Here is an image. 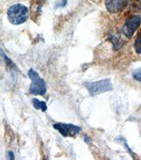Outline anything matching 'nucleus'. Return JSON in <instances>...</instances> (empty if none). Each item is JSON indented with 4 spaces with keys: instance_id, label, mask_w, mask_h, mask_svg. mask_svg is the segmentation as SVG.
<instances>
[{
    "instance_id": "obj_1",
    "label": "nucleus",
    "mask_w": 141,
    "mask_h": 160,
    "mask_svg": "<svg viewBox=\"0 0 141 160\" xmlns=\"http://www.w3.org/2000/svg\"><path fill=\"white\" fill-rule=\"evenodd\" d=\"M29 11L27 6L21 4L12 5L7 11V18L13 25H20L28 20Z\"/></svg>"
},
{
    "instance_id": "obj_2",
    "label": "nucleus",
    "mask_w": 141,
    "mask_h": 160,
    "mask_svg": "<svg viewBox=\"0 0 141 160\" xmlns=\"http://www.w3.org/2000/svg\"><path fill=\"white\" fill-rule=\"evenodd\" d=\"M84 85L91 96H96V95L110 92L113 90L112 83L109 78L99 80L95 82H86Z\"/></svg>"
},
{
    "instance_id": "obj_3",
    "label": "nucleus",
    "mask_w": 141,
    "mask_h": 160,
    "mask_svg": "<svg viewBox=\"0 0 141 160\" xmlns=\"http://www.w3.org/2000/svg\"><path fill=\"white\" fill-rule=\"evenodd\" d=\"M28 77L31 79V85L29 87V92L33 95H44L46 93V84L44 80L40 78V76L33 69L28 71Z\"/></svg>"
},
{
    "instance_id": "obj_4",
    "label": "nucleus",
    "mask_w": 141,
    "mask_h": 160,
    "mask_svg": "<svg viewBox=\"0 0 141 160\" xmlns=\"http://www.w3.org/2000/svg\"><path fill=\"white\" fill-rule=\"evenodd\" d=\"M53 128L65 137H74L81 131V128L79 126L70 123L56 122L54 123Z\"/></svg>"
},
{
    "instance_id": "obj_5",
    "label": "nucleus",
    "mask_w": 141,
    "mask_h": 160,
    "mask_svg": "<svg viewBox=\"0 0 141 160\" xmlns=\"http://www.w3.org/2000/svg\"><path fill=\"white\" fill-rule=\"evenodd\" d=\"M141 23V17L138 15H134L127 19L123 27L122 32L127 38H132L134 32L138 28Z\"/></svg>"
},
{
    "instance_id": "obj_6",
    "label": "nucleus",
    "mask_w": 141,
    "mask_h": 160,
    "mask_svg": "<svg viewBox=\"0 0 141 160\" xmlns=\"http://www.w3.org/2000/svg\"><path fill=\"white\" fill-rule=\"evenodd\" d=\"M129 1L130 0H106V9L110 13H118L126 7Z\"/></svg>"
},
{
    "instance_id": "obj_7",
    "label": "nucleus",
    "mask_w": 141,
    "mask_h": 160,
    "mask_svg": "<svg viewBox=\"0 0 141 160\" xmlns=\"http://www.w3.org/2000/svg\"><path fill=\"white\" fill-rule=\"evenodd\" d=\"M32 102H33L34 108L35 109H39L42 112H45L47 110V104L44 101H41L37 99H32Z\"/></svg>"
},
{
    "instance_id": "obj_8",
    "label": "nucleus",
    "mask_w": 141,
    "mask_h": 160,
    "mask_svg": "<svg viewBox=\"0 0 141 160\" xmlns=\"http://www.w3.org/2000/svg\"><path fill=\"white\" fill-rule=\"evenodd\" d=\"M134 49L138 54H141V30L137 36L134 42Z\"/></svg>"
},
{
    "instance_id": "obj_9",
    "label": "nucleus",
    "mask_w": 141,
    "mask_h": 160,
    "mask_svg": "<svg viewBox=\"0 0 141 160\" xmlns=\"http://www.w3.org/2000/svg\"><path fill=\"white\" fill-rule=\"evenodd\" d=\"M132 78L138 82H141V67L140 68H138L137 70L133 71L132 73Z\"/></svg>"
},
{
    "instance_id": "obj_10",
    "label": "nucleus",
    "mask_w": 141,
    "mask_h": 160,
    "mask_svg": "<svg viewBox=\"0 0 141 160\" xmlns=\"http://www.w3.org/2000/svg\"><path fill=\"white\" fill-rule=\"evenodd\" d=\"M118 140H119V142H121L122 143H123V144H124V146H125V148H126L127 150L129 151V153H130V154L132 155V157H133V158H134V155L132 154V150H131V149L129 148V146H128V143H127V142H126V140H125V139H124L123 137H118Z\"/></svg>"
},
{
    "instance_id": "obj_11",
    "label": "nucleus",
    "mask_w": 141,
    "mask_h": 160,
    "mask_svg": "<svg viewBox=\"0 0 141 160\" xmlns=\"http://www.w3.org/2000/svg\"><path fill=\"white\" fill-rule=\"evenodd\" d=\"M66 0H58L56 2V7H63L66 5Z\"/></svg>"
},
{
    "instance_id": "obj_12",
    "label": "nucleus",
    "mask_w": 141,
    "mask_h": 160,
    "mask_svg": "<svg viewBox=\"0 0 141 160\" xmlns=\"http://www.w3.org/2000/svg\"><path fill=\"white\" fill-rule=\"evenodd\" d=\"M8 158H9L10 159H14V155L12 151H9V152H8Z\"/></svg>"
},
{
    "instance_id": "obj_13",
    "label": "nucleus",
    "mask_w": 141,
    "mask_h": 160,
    "mask_svg": "<svg viewBox=\"0 0 141 160\" xmlns=\"http://www.w3.org/2000/svg\"><path fill=\"white\" fill-rule=\"evenodd\" d=\"M84 141H86V142H90L89 137H87V136H85V137H84Z\"/></svg>"
}]
</instances>
